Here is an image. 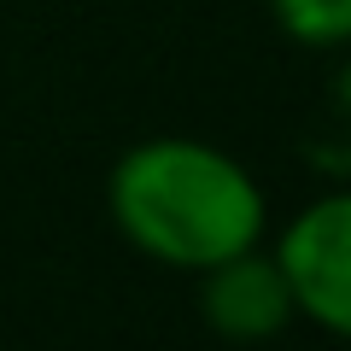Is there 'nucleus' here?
<instances>
[{
	"label": "nucleus",
	"mask_w": 351,
	"mask_h": 351,
	"mask_svg": "<svg viewBox=\"0 0 351 351\" xmlns=\"http://www.w3.org/2000/svg\"><path fill=\"white\" fill-rule=\"evenodd\" d=\"M106 211L123 246L170 276H199L269 240V193L252 164L199 135L123 147L106 170Z\"/></svg>",
	"instance_id": "obj_1"
},
{
	"label": "nucleus",
	"mask_w": 351,
	"mask_h": 351,
	"mask_svg": "<svg viewBox=\"0 0 351 351\" xmlns=\"http://www.w3.org/2000/svg\"><path fill=\"white\" fill-rule=\"evenodd\" d=\"M293 316L334 339H351V188L316 193L269 240Z\"/></svg>",
	"instance_id": "obj_2"
},
{
	"label": "nucleus",
	"mask_w": 351,
	"mask_h": 351,
	"mask_svg": "<svg viewBox=\"0 0 351 351\" xmlns=\"http://www.w3.org/2000/svg\"><path fill=\"white\" fill-rule=\"evenodd\" d=\"M193 281H199V322L211 328L217 339L252 346V339H276V334H287V328L299 322L269 240L252 246V252H234V258H223V263H211V269H199Z\"/></svg>",
	"instance_id": "obj_3"
},
{
	"label": "nucleus",
	"mask_w": 351,
	"mask_h": 351,
	"mask_svg": "<svg viewBox=\"0 0 351 351\" xmlns=\"http://www.w3.org/2000/svg\"><path fill=\"white\" fill-rule=\"evenodd\" d=\"M263 6H269V24L293 47L311 53L351 47V0H263Z\"/></svg>",
	"instance_id": "obj_4"
}]
</instances>
